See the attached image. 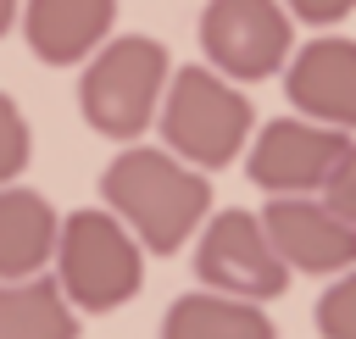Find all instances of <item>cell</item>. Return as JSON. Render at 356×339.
Listing matches in <instances>:
<instances>
[{
  "mask_svg": "<svg viewBox=\"0 0 356 339\" xmlns=\"http://www.w3.org/2000/svg\"><path fill=\"white\" fill-rule=\"evenodd\" d=\"M56 283L72 300V311L106 317L145 283V245L128 233V222L106 206H83L61 217L56 233Z\"/></svg>",
  "mask_w": 356,
  "mask_h": 339,
  "instance_id": "cell-3",
  "label": "cell"
},
{
  "mask_svg": "<svg viewBox=\"0 0 356 339\" xmlns=\"http://www.w3.org/2000/svg\"><path fill=\"white\" fill-rule=\"evenodd\" d=\"M250 100L211 67H178L167 72V89H161V106H156V122H161V139L178 161L200 167V172H217L228 167L245 139H250Z\"/></svg>",
  "mask_w": 356,
  "mask_h": 339,
  "instance_id": "cell-4",
  "label": "cell"
},
{
  "mask_svg": "<svg viewBox=\"0 0 356 339\" xmlns=\"http://www.w3.org/2000/svg\"><path fill=\"white\" fill-rule=\"evenodd\" d=\"M345 222H356V144H345V156L334 161V172L323 178V189H317Z\"/></svg>",
  "mask_w": 356,
  "mask_h": 339,
  "instance_id": "cell-16",
  "label": "cell"
},
{
  "mask_svg": "<svg viewBox=\"0 0 356 339\" xmlns=\"http://www.w3.org/2000/svg\"><path fill=\"white\" fill-rule=\"evenodd\" d=\"M161 339H278V328L267 322V311L256 300L239 295H178L161 317Z\"/></svg>",
  "mask_w": 356,
  "mask_h": 339,
  "instance_id": "cell-12",
  "label": "cell"
},
{
  "mask_svg": "<svg viewBox=\"0 0 356 339\" xmlns=\"http://www.w3.org/2000/svg\"><path fill=\"white\" fill-rule=\"evenodd\" d=\"M195 278L206 289H217V295H239V300H256V306L289 295V267L267 245L256 211H217L200 228Z\"/></svg>",
  "mask_w": 356,
  "mask_h": 339,
  "instance_id": "cell-6",
  "label": "cell"
},
{
  "mask_svg": "<svg viewBox=\"0 0 356 339\" xmlns=\"http://www.w3.org/2000/svg\"><path fill=\"white\" fill-rule=\"evenodd\" d=\"M117 28V0H28L22 33L44 67H78Z\"/></svg>",
  "mask_w": 356,
  "mask_h": 339,
  "instance_id": "cell-10",
  "label": "cell"
},
{
  "mask_svg": "<svg viewBox=\"0 0 356 339\" xmlns=\"http://www.w3.org/2000/svg\"><path fill=\"white\" fill-rule=\"evenodd\" d=\"M33 161V128L11 94H0V183H17L22 167Z\"/></svg>",
  "mask_w": 356,
  "mask_h": 339,
  "instance_id": "cell-15",
  "label": "cell"
},
{
  "mask_svg": "<svg viewBox=\"0 0 356 339\" xmlns=\"http://www.w3.org/2000/svg\"><path fill=\"white\" fill-rule=\"evenodd\" d=\"M278 72H284V94L300 117L356 133V39L323 33V39L300 44L289 56V67H278Z\"/></svg>",
  "mask_w": 356,
  "mask_h": 339,
  "instance_id": "cell-9",
  "label": "cell"
},
{
  "mask_svg": "<svg viewBox=\"0 0 356 339\" xmlns=\"http://www.w3.org/2000/svg\"><path fill=\"white\" fill-rule=\"evenodd\" d=\"M256 217L289 272L334 278V272L356 267V222H345L323 195H273Z\"/></svg>",
  "mask_w": 356,
  "mask_h": 339,
  "instance_id": "cell-7",
  "label": "cell"
},
{
  "mask_svg": "<svg viewBox=\"0 0 356 339\" xmlns=\"http://www.w3.org/2000/svg\"><path fill=\"white\" fill-rule=\"evenodd\" d=\"M167 72H172V56H167L161 39H150V33L100 39L83 56V72H78V111H83V122L95 133H106V139H122V144L139 139L156 122Z\"/></svg>",
  "mask_w": 356,
  "mask_h": 339,
  "instance_id": "cell-2",
  "label": "cell"
},
{
  "mask_svg": "<svg viewBox=\"0 0 356 339\" xmlns=\"http://www.w3.org/2000/svg\"><path fill=\"white\" fill-rule=\"evenodd\" d=\"M11 22H17V0H0V33H6Z\"/></svg>",
  "mask_w": 356,
  "mask_h": 339,
  "instance_id": "cell-18",
  "label": "cell"
},
{
  "mask_svg": "<svg viewBox=\"0 0 356 339\" xmlns=\"http://www.w3.org/2000/svg\"><path fill=\"white\" fill-rule=\"evenodd\" d=\"M61 217L39 189L0 183V278H33L56 256Z\"/></svg>",
  "mask_w": 356,
  "mask_h": 339,
  "instance_id": "cell-11",
  "label": "cell"
},
{
  "mask_svg": "<svg viewBox=\"0 0 356 339\" xmlns=\"http://www.w3.org/2000/svg\"><path fill=\"white\" fill-rule=\"evenodd\" d=\"M350 133L312 122V117H273L256 139H250V183L267 195H317L323 178L334 172V161L345 156Z\"/></svg>",
  "mask_w": 356,
  "mask_h": 339,
  "instance_id": "cell-8",
  "label": "cell"
},
{
  "mask_svg": "<svg viewBox=\"0 0 356 339\" xmlns=\"http://www.w3.org/2000/svg\"><path fill=\"white\" fill-rule=\"evenodd\" d=\"M0 339H78V311L56 278H0Z\"/></svg>",
  "mask_w": 356,
  "mask_h": 339,
  "instance_id": "cell-13",
  "label": "cell"
},
{
  "mask_svg": "<svg viewBox=\"0 0 356 339\" xmlns=\"http://www.w3.org/2000/svg\"><path fill=\"white\" fill-rule=\"evenodd\" d=\"M317 333L323 339H356V267L334 272V283L317 300Z\"/></svg>",
  "mask_w": 356,
  "mask_h": 339,
  "instance_id": "cell-14",
  "label": "cell"
},
{
  "mask_svg": "<svg viewBox=\"0 0 356 339\" xmlns=\"http://www.w3.org/2000/svg\"><path fill=\"white\" fill-rule=\"evenodd\" d=\"M289 44L295 28L284 0H206L200 11V50L228 83H261L289 61Z\"/></svg>",
  "mask_w": 356,
  "mask_h": 339,
  "instance_id": "cell-5",
  "label": "cell"
},
{
  "mask_svg": "<svg viewBox=\"0 0 356 339\" xmlns=\"http://www.w3.org/2000/svg\"><path fill=\"white\" fill-rule=\"evenodd\" d=\"M284 11L295 22H312V28H334L356 11V0H284Z\"/></svg>",
  "mask_w": 356,
  "mask_h": 339,
  "instance_id": "cell-17",
  "label": "cell"
},
{
  "mask_svg": "<svg viewBox=\"0 0 356 339\" xmlns=\"http://www.w3.org/2000/svg\"><path fill=\"white\" fill-rule=\"evenodd\" d=\"M100 206L117 211L150 256H178V245H189L211 211V178L172 150L128 144L100 172Z\"/></svg>",
  "mask_w": 356,
  "mask_h": 339,
  "instance_id": "cell-1",
  "label": "cell"
}]
</instances>
